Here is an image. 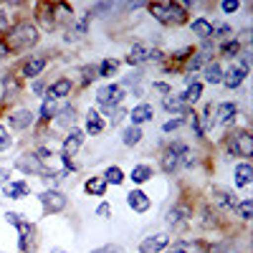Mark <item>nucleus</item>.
Wrapping results in <instances>:
<instances>
[{"label":"nucleus","mask_w":253,"mask_h":253,"mask_svg":"<svg viewBox=\"0 0 253 253\" xmlns=\"http://www.w3.org/2000/svg\"><path fill=\"white\" fill-rule=\"evenodd\" d=\"M38 200H41V205H43V210L46 213H51V215H56V213H61L63 208H66V195L61 193V190H56V187H51V190H43V193L38 195Z\"/></svg>","instance_id":"nucleus-7"},{"label":"nucleus","mask_w":253,"mask_h":253,"mask_svg":"<svg viewBox=\"0 0 253 253\" xmlns=\"http://www.w3.org/2000/svg\"><path fill=\"white\" fill-rule=\"evenodd\" d=\"M84 144V132L81 129H69L66 132V137H63V155L61 157H66V160H71L76 152H79V147Z\"/></svg>","instance_id":"nucleus-12"},{"label":"nucleus","mask_w":253,"mask_h":253,"mask_svg":"<svg viewBox=\"0 0 253 253\" xmlns=\"http://www.w3.org/2000/svg\"><path fill=\"white\" fill-rule=\"evenodd\" d=\"M233 177H236V187L251 185V180H253V167H251L248 162H238L236 170H233Z\"/></svg>","instance_id":"nucleus-24"},{"label":"nucleus","mask_w":253,"mask_h":253,"mask_svg":"<svg viewBox=\"0 0 253 253\" xmlns=\"http://www.w3.org/2000/svg\"><path fill=\"white\" fill-rule=\"evenodd\" d=\"M101 177H104V182H107V185H122V182H124V172L119 170L117 165L107 167V172H104Z\"/></svg>","instance_id":"nucleus-36"},{"label":"nucleus","mask_w":253,"mask_h":253,"mask_svg":"<svg viewBox=\"0 0 253 253\" xmlns=\"http://www.w3.org/2000/svg\"><path fill=\"white\" fill-rule=\"evenodd\" d=\"M48 66V58L46 56H31L23 66H20V76L26 79H38V74Z\"/></svg>","instance_id":"nucleus-15"},{"label":"nucleus","mask_w":253,"mask_h":253,"mask_svg":"<svg viewBox=\"0 0 253 253\" xmlns=\"http://www.w3.org/2000/svg\"><path fill=\"white\" fill-rule=\"evenodd\" d=\"M142 142V129L139 126H126V129L122 132V144L124 147H137Z\"/></svg>","instance_id":"nucleus-34"},{"label":"nucleus","mask_w":253,"mask_h":253,"mask_svg":"<svg viewBox=\"0 0 253 253\" xmlns=\"http://www.w3.org/2000/svg\"><path fill=\"white\" fill-rule=\"evenodd\" d=\"M91 253H122V248L119 246H101V248H96Z\"/></svg>","instance_id":"nucleus-54"},{"label":"nucleus","mask_w":253,"mask_h":253,"mask_svg":"<svg viewBox=\"0 0 253 253\" xmlns=\"http://www.w3.org/2000/svg\"><path fill=\"white\" fill-rule=\"evenodd\" d=\"M200 96H203V84L200 81H193V84H187V89H185V94L180 96L190 109H193V104L195 101H200Z\"/></svg>","instance_id":"nucleus-28"},{"label":"nucleus","mask_w":253,"mask_h":253,"mask_svg":"<svg viewBox=\"0 0 253 253\" xmlns=\"http://www.w3.org/2000/svg\"><path fill=\"white\" fill-rule=\"evenodd\" d=\"M198 119H203V124H200L203 134L213 129V126L218 124V119H215V107H213V104H208V107H205V112H203V114H198Z\"/></svg>","instance_id":"nucleus-33"},{"label":"nucleus","mask_w":253,"mask_h":253,"mask_svg":"<svg viewBox=\"0 0 253 253\" xmlns=\"http://www.w3.org/2000/svg\"><path fill=\"white\" fill-rule=\"evenodd\" d=\"M220 56H223V58H236V56H241V43L236 41V36L230 38V41H223V46H220Z\"/></svg>","instance_id":"nucleus-35"},{"label":"nucleus","mask_w":253,"mask_h":253,"mask_svg":"<svg viewBox=\"0 0 253 253\" xmlns=\"http://www.w3.org/2000/svg\"><path fill=\"white\" fill-rule=\"evenodd\" d=\"M15 167H18L20 172H26V175H41V177H43V175L48 172V170H46V165L38 160V155H36V152H23V155L18 157Z\"/></svg>","instance_id":"nucleus-9"},{"label":"nucleus","mask_w":253,"mask_h":253,"mask_svg":"<svg viewBox=\"0 0 253 253\" xmlns=\"http://www.w3.org/2000/svg\"><path fill=\"white\" fill-rule=\"evenodd\" d=\"M33 122H36V114H33L31 109H26V107L13 109V112L8 114V124H10V129H15V132L28 129V126H33Z\"/></svg>","instance_id":"nucleus-10"},{"label":"nucleus","mask_w":253,"mask_h":253,"mask_svg":"<svg viewBox=\"0 0 253 253\" xmlns=\"http://www.w3.org/2000/svg\"><path fill=\"white\" fill-rule=\"evenodd\" d=\"M182 124H185V117H175V119H167V122L162 124V132H165V134H170V132L180 129Z\"/></svg>","instance_id":"nucleus-42"},{"label":"nucleus","mask_w":253,"mask_h":253,"mask_svg":"<svg viewBox=\"0 0 253 253\" xmlns=\"http://www.w3.org/2000/svg\"><path fill=\"white\" fill-rule=\"evenodd\" d=\"M150 46L147 43H134L132 46V51H129V56H126V63H129V66H139V63H144V61H150Z\"/></svg>","instance_id":"nucleus-23"},{"label":"nucleus","mask_w":253,"mask_h":253,"mask_svg":"<svg viewBox=\"0 0 253 253\" xmlns=\"http://www.w3.org/2000/svg\"><path fill=\"white\" fill-rule=\"evenodd\" d=\"M220 8H223V13H225V15H230V13H236V10L241 8V3H238V0H223Z\"/></svg>","instance_id":"nucleus-46"},{"label":"nucleus","mask_w":253,"mask_h":253,"mask_svg":"<svg viewBox=\"0 0 253 253\" xmlns=\"http://www.w3.org/2000/svg\"><path fill=\"white\" fill-rule=\"evenodd\" d=\"M139 81H142V71H137V74H132V76H124V79H122V86H129V84H132V86H137Z\"/></svg>","instance_id":"nucleus-48"},{"label":"nucleus","mask_w":253,"mask_h":253,"mask_svg":"<svg viewBox=\"0 0 253 253\" xmlns=\"http://www.w3.org/2000/svg\"><path fill=\"white\" fill-rule=\"evenodd\" d=\"M152 175H155V170L150 165H134L132 167V182H137V185H144L147 180H152Z\"/></svg>","instance_id":"nucleus-32"},{"label":"nucleus","mask_w":253,"mask_h":253,"mask_svg":"<svg viewBox=\"0 0 253 253\" xmlns=\"http://www.w3.org/2000/svg\"><path fill=\"white\" fill-rule=\"evenodd\" d=\"M28 193H31V187L23 180H15V182L5 185V198H10V200H20V198H26Z\"/></svg>","instance_id":"nucleus-26"},{"label":"nucleus","mask_w":253,"mask_h":253,"mask_svg":"<svg viewBox=\"0 0 253 253\" xmlns=\"http://www.w3.org/2000/svg\"><path fill=\"white\" fill-rule=\"evenodd\" d=\"M119 69V61H114V58H104L101 63H99V69H96V74L99 76H104V79H107V76H112L114 71Z\"/></svg>","instance_id":"nucleus-39"},{"label":"nucleus","mask_w":253,"mask_h":253,"mask_svg":"<svg viewBox=\"0 0 253 253\" xmlns=\"http://www.w3.org/2000/svg\"><path fill=\"white\" fill-rule=\"evenodd\" d=\"M71 91H74V81H71L69 76H61V79H56L51 86L46 89V96H43V99L58 101V99H63V96H71Z\"/></svg>","instance_id":"nucleus-11"},{"label":"nucleus","mask_w":253,"mask_h":253,"mask_svg":"<svg viewBox=\"0 0 253 253\" xmlns=\"http://www.w3.org/2000/svg\"><path fill=\"white\" fill-rule=\"evenodd\" d=\"M167 246H170V236H167V233H155V236L144 238L139 243V253H160Z\"/></svg>","instance_id":"nucleus-14"},{"label":"nucleus","mask_w":253,"mask_h":253,"mask_svg":"<svg viewBox=\"0 0 253 253\" xmlns=\"http://www.w3.org/2000/svg\"><path fill=\"white\" fill-rule=\"evenodd\" d=\"M53 124L58 126V129H74V124H76V109L74 107H63L58 109V114L53 117Z\"/></svg>","instance_id":"nucleus-20"},{"label":"nucleus","mask_w":253,"mask_h":253,"mask_svg":"<svg viewBox=\"0 0 253 253\" xmlns=\"http://www.w3.org/2000/svg\"><path fill=\"white\" fill-rule=\"evenodd\" d=\"M203 76H205V81L208 84H220L223 81V69H220V63L218 61H210V63H205L203 66Z\"/></svg>","instance_id":"nucleus-27"},{"label":"nucleus","mask_w":253,"mask_h":253,"mask_svg":"<svg viewBox=\"0 0 253 253\" xmlns=\"http://www.w3.org/2000/svg\"><path fill=\"white\" fill-rule=\"evenodd\" d=\"M84 190L94 198H104L107 195V182H104V177H89L86 185H84Z\"/></svg>","instance_id":"nucleus-30"},{"label":"nucleus","mask_w":253,"mask_h":253,"mask_svg":"<svg viewBox=\"0 0 253 253\" xmlns=\"http://www.w3.org/2000/svg\"><path fill=\"white\" fill-rule=\"evenodd\" d=\"M126 205H129L134 213H147L150 205H152V200H150V195H147L144 190H132V193L126 195Z\"/></svg>","instance_id":"nucleus-17"},{"label":"nucleus","mask_w":253,"mask_h":253,"mask_svg":"<svg viewBox=\"0 0 253 253\" xmlns=\"http://www.w3.org/2000/svg\"><path fill=\"white\" fill-rule=\"evenodd\" d=\"M58 114V107H56V101H43V107H41V119H43V122H51L53 117Z\"/></svg>","instance_id":"nucleus-40"},{"label":"nucleus","mask_w":253,"mask_h":253,"mask_svg":"<svg viewBox=\"0 0 253 253\" xmlns=\"http://www.w3.org/2000/svg\"><path fill=\"white\" fill-rule=\"evenodd\" d=\"M8 175H10V170H0V185L8 182Z\"/></svg>","instance_id":"nucleus-58"},{"label":"nucleus","mask_w":253,"mask_h":253,"mask_svg":"<svg viewBox=\"0 0 253 253\" xmlns=\"http://www.w3.org/2000/svg\"><path fill=\"white\" fill-rule=\"evenodd\" d=\"M185 155H190V150H187V147H185L182 142L170 144V147H167V150L162 152V160H160V165H162V172H167V175H175V172L180 170V165H182Z\"/></svg>","instance_id":"nucleus-3"},{"label":"nucleus","mask_w":253,"mask_h":253,"mask_svg":"<svg viewBox=\"0 0 253 253\" xmlns=\"http://www.w3.org/2000/svg\"><path fill=\"white\" fill-rule=\"evenodd\" d=\"M18 91H20V81H18V76L5 74V76H3V99H15Z\"/></svg>","instance_id":"nucleus-29"},{"label":"nucleus","mask_w":253,"mask_h":253,"mask_svg":"<svg viewBox=\"0 0 253 253\" xmlns=\"http://www.w3.org/2000/svg\"><path fill=\"white\" fill-rule=\"evenodd\" d=\"M41 13H38V20H41V26H43V31H53L58 23H56V13H53V5L48 3H41L38 5Z\"/></svg>","instance_id":"nucleus-25"},{"label":"nucleus","mask_w":253,"mask_h":253,"mask_svg":"<svg viewBox=\"0 0 253 253\" xmlns=\"http://www.w3.org/2000/svg\"><path fill=\"white\" fill-rule=\"evenodd\" d=\"M162 107H165L167 112L177 114V117H185V114H190V112H193V109H190L187 104H185L180 96H175V94H167V96L162 99Z\"/></svg>","instance_id":"nucleus-22"},{"label":"nucleus","mask_w":253,"mask_h":253,"mask_svg":"<svg viewBox=\"0 0 253 253\" xmlns=\"http://www.w3.org/2000/svg\"><path fill=\"white\" fill-rule=\"evenodd\" d=\"M10 144H13V139H10L8 126H5V124H0V150L8 152V150H10Z\"/></svg>","instance_id":"nucleus-43"},{"label":"nucleus","mask_w":253,"mask_h":253,"mask_svg":"<svg viewBox=\"0 0 253 253\" xmlns=\"http://www.w3.org/2000/svg\"><path fill=\"white\" fill-rule=\"evenodd\" d=\"M8 56H10V51H8V46H5V41L0 38V63H3Z\"/></svg>","instance_id":"nucleus-56"},{"label":"nucleus","mask_w":253,"mask_h":253,"mask_svg":"<svg viewBox=\"0 0 253 253\" xmlns=\"http://www.w3.org/2000/svg\"><path fill=\"white\" fill-rule=\"evenodd\" d=\"M187 117H190V126H193V132H195V137H198V139H203L205 134H203V129H200V119H198V114H195V112H190Z\"/></svg>","instance_id":"nucleus-45"},{"label":"nucleus","mask_w":253,"mask_h":253,"mask_svg":"<svg viewBox=\"0 0 253 253\" xmlns=\"http://www.w3.org/2000/svg\"><path fill=\"white\" fill-rule=\"evenodd\" d=\"M152 89L160 91V94H165V96H167V94H172V86H167V84H162V81H155V84H152Z\"/></svg>","instance_id":"nucleus-52"},{"label":"nucleus","mask_w":253,"mask_h":253,"mask_svg":"<svg viewBox=\"0 0 253 253\" xmlns=\"http://www.w3.org/2000/svg\"><path fill=\"white\" fill-rule=\"evenodd\" d=\"M210 198H213V205H218L223 210H236V195H233V190H228V187H213Z\"/></svg>","instance_id":"nucleus-16"},{"label":"nucleus","mask_w":253,"mask_h":253,"mask_svg":"<svg viewBox=\"0 0 253 253\" xmlns=\"http://www.w3.org/2000/svg\"><path fill=\"white\" fill-rule=\"evenodd\" d=\"M155 117V107L152 104H147V101H142V104H137V107L129 112V119H132V126H139V124H144V122H150Z\"/></svg>","instance_id":"nucleus-19"},{"label":"nucleus","mask_w":253,"mask_h":253,"mask_svg":"<svg viewBox=\"0 0 253 253\" xmlns=\"http://www.w3.org/2000/svg\"><path fill=\"white\" fill-rule=\"evenodd\" d=\"M13 28V13H10V5H3L0 3V33H8Z\"/></svg>","instance_id":"nucleus-37"},{"label":"nucleus","mask_w":253,"mask_h":253,"mask_svg":"<svg viewBox=\"0 0 253 253\" xmlns=\"http://www.w3.org/2000/svg\"><path fill=\"white\" fill-rule=\"evenodd\" d=\"M86 132L89 134H101L104 132V119L99 117L96 109H89L86 112Z\"/></svg>","instance_id":"nucleus-31"},{"label":"nucleus","mask_w":253,"mask_h":253,"mask_svg":"<svg viewBox=\"0 0 253 253\" xmlns=\"http://www.w3.org/2000/svg\"><path fill=\"white\" fill-rule=\"evenodd\" d=\"M150 13L162 26H182V23H187V5L185 3H150Z\"/></svg>","instance_id":"nucleus-2"},{"label":"nucleus","mask_w":253,"mask_h":253,"mask_svg":"<svg viewBox=\"0 0 253 253\" xmlns=\"http://www.w3.org/2000/svg\"><path fill=\"white\" fill-rule=\"evenodd\" d=\"M208 253H230V246L228 243H213V246H208Z\"/></svg>","instance_id":"nucleus-49"},{"label":"nucleus","mask_w":253,"mask_h":253,"mask_svg":"<svg viewBox=\"0 0 253 253\" xmlns=\"http://www.w3.org/2000/svg\"><path fill=\"white\" fill-rule=\"evenodd\" d=\"M170 253H193V251H190V248H185V243H175Z\"/></svg>","instance_id":"nucleus-57"},{"label":"nucleus","mask_w":253,"mask_h":253,"mask_svg":"<svg viewBox=\"0 0 253 253\" xmlns=\"http://www.w3.org/2000/svg\"><path fill=\"white\" fill-rule=\"evenodd\" d=\"M31 89H33V94H36V96H46V84L41 81V79H36V81H33V86H31Z\"/></svg>","instance_id":"nucleus-50"},{"label":"nucleus","mask_w":253,"mask_h":253,"mask_svg":"<svg viewBox=\"0 0 253 253\" xmlns=\"http://www.w3.org/2000/svg\"><path fill=\"white\" fill-rule=\"evenodd\" d=\"M122 99H124V91H122L119 84H107V86H101V89L96 91V101L101 104L104 109H107V114H109L112 109L122 107Z\"/></svg>","instance_id":"nucleus-5"},{"label":"nucleus","mask_w":253,"mask_h":253,"mask_svg":"<svg viewBox=\"0 0 253 253\" xmlns=\"http://www.w3.org/2000/svg\"><path fill=\"white\" fill-rule=\"evenodd\" d=\"M190 218H193V208H190L187 203L172 205L170 210H167V215H165V220H167L170 228H185L190 223Z\"/></svg>","instance_id":"nucleus-8"},{"label":"nucleus","mask_w":253,"mask_h":253,"mask_svg":"<svg viewBox=\"0 0 253 253\" xmlns=\"http://www.w3.org/2000/svg\"><path fill=\"white\" fill-rule=\"evenodd\" d=\"M238 117V107H236V101H223L215 107V119L218 124H233Z\"/></svg>","instance_id":"nucleus-18"},{"label":"nucleus","mask_w":253,"mask_h":253,"mask_svg":"<svg viewBox=\"0 0 253 253\" xmlns=\"http://www.w3.org/2000/svg\"><path fill=\"white\" fill-rule=\"evenodd\" d=\"M195 51H193V46H187V48H180V51H175L172 53V61H187V56H193Z\"/></svg>","instance_id":"nucleus-47"},{"label":"nucleus","mask_w":253,"mask_h":253,"mask_svg":"<svg viewBox=\"0 0 253 253\" xmlns=\"http://www.w3.org/2000/svg\"><path fill=\"white\" fill-rule=\"evenodd\" d=\"M203 228H215L218 225V215H215V210H210V208H203V220H200Z\"/></svg>","instance_id":"nucleus-41"},{"label":"nucleus","mask_w":253,"mask_h":253,"mask_svg":"<svg viewBox=\"0 0 253 253\" xmlns=\"http://www.w3.org/2000/svg\"><path fill=\"white\" fill-rule=\"evenodd\" d=\"M236 213H238V218L241 220H251L253 218V200L251 198H246V200H241V203H236Z\"/></svg>","instance_id":"nucleus-38"},{"label":"nucleus","mask_w":253,"mask_h":253,"mask_svg":"<svg viewBox=\"0 0 253 253\" xmlns=\"http://www.w3.org/2000/svg\"><path fill=\"white\" fill-rule=\"evenodd\" d=\"M5 220H8L10 225H15V228H18V223L23 220V215H20V213H5Z\"/></svg>","instance_id":"nucleus-55"},{"label":"nucleus","mask_w":253,"mask_h":253,"mask_svg":"<svg viewBox=\"0 0 253 253\" xmlns=\"http://www.w3.org/2000/svg\"><path fill=\"white\" fill-rule=\"evenodd\" d=\"M51 253H66V251H63V248H53Z\"/></svg>","instance_id":"nucleus-59"},{"label":"nucleus","mask_w":253,"mask_h":253,"mask_svg":"<svg viewBox=\"0 0 253 253\" xmlns=\"http://www.w3.org/2000/svg\"><path fill=\"white\" fill-rule=\"evenodd\" d=\"M246 69L243 66H238V63H233V66H230L228 71H223V86L225 89H230V91H236V89H241V84H243V79H246Z\"/></svg>","instance_id":"nucleus-13"},{"label":"nucleus","mask_w":253,"mask_h":253,"mask_svg":"<svg viewBox=\"0 0 253 253\" xmlns=\"http://www.w3.org/2000/svg\"><path fill=\"white\" fill-rule=\"evenodd\" d=\"M96 215H99V218H107V215H112V205H109V203H101V205L96 208Z\"/></svg>","instance_id":"nucleus-53"},{"label":"nucleus","mask_w":253,"mask_h":253,"mask_svg":"<svg viewBox=\"0 0 253 253\" xmlns=\"http://www.w3.org/2000/svg\"><path fill=\"white\" fill-rule=\"evenodd\" d=\"M228 152H233L236 157H251L253 155V137L248 129H238L233 134H228Z\"/></svg>","instance_id":"nucleus-4"},{"label":"nucleus","mask_w":253,"mask_h":253,"mask_svg":"<svg viewBox=\"0 0 253 253\" xmlns=\"http://www.w3.org/2000/svg\"><path fill=\"white\" fill-rule=\"evenodd\" d=\"M18 248H20V253H36V248H38L36 225L28 223V220L18 223Z\"/></svg>","instance_id":"nucleus-6"},{"label":"nucleus","mask_w":253,"mask_h":253,"mask_svg":"<svg viewBox=\"0 0 253 253\" xmlns=\"http://www.w3.org/2000/svg\"><path fill=\"white\" fill-rule=\"evenodd\" d=\"M124 114H126V112H124L122 107H117V109H112V112H109V119H112V124H119Z\"/></svg>","instance_id":"nucleus-51"},{"label":"nucleus","mask_w":253,"mask_h":253,"mask_svg":"<svg viewBox=\"0 0 253 253\" xmlns=\"http://www.w3.org/2000/svg\"><path fill=\"white\" fill-rule=\"evenodd\" d=\"M38 26L33 20H18L13 23V28L5 33V46L10 53H23V51H31L36 43H38Z\"/></svg>","instance_id":"nucleus-1"},{"label":"nucleus","mask_w":253,"mask_h":253,"mask_svg":"<svg viewBox=\"0 0 253 253\" xmlns=\"http://www.w3.org/2000/svg\"><path fill=\"white\" fill-rule=\"evenodd\" d=\"M81 74H84V79H81L84 86H89L91 81H96V79H99V74H96V69H94V66H84V69H81Z\"/></svg>","instance_id":"nucleus-44"},{"label":"nucleus","mask_w":253,"mask_h":253,"mask_svg":"<svg viewBox=\"0 0 253 253\" xmlns=\"http://www.w3.org/2000/svg\"><path fill=\"white\" fill-rule=\"evenodd\" d=\"M190 31H193V36H198L200 41H208V38H213V23H210L208 18H195V20H190Z\"/></svg>","instance_id":"nucleus-21"}]
</instances>
